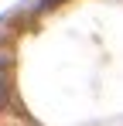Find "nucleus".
I'll use <instances>...</instances> for the list:
<instances>
[{
  "label": "nucleus",
  "mask_w": 123,
  "mask_h": 126,
  "mask_svg": "<svg viewBox=\"0 0 123 126\" xmlns=\"http://www.w3.org/2000/svg\"><path fill=\"white\" fill-rule=\"evenodd\" d=\"M10 102V58L0 55V109Z\"/></svg>",
  "instance_id": "obj_1"
}]
</instances>
